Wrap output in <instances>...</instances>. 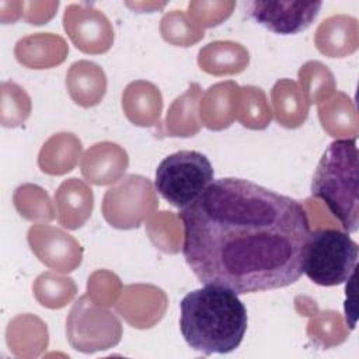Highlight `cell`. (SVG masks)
Returning <instances> with one entry per match:
<instances>
[{
  "label": "cell",
  "mask_w": 359,
  "mask_h": 359,
  "mask_svg": "<svg viewBox=\"0 0 359 359\" xmlns=\"http://www.w3.org/2000/svg\"><path fill=\"white\" fill-rule=\"evenodd\" d=\"M87 66H88V62L86 60H81V62H76L69 74L80 79L76 80V79H72V77H67L69 80L66 81L69 84V88H70V95L73 97V100L83 105V107H91V105H95L100 102V100L102 98V95L100 93H105V76H101L93 81H87Z\"/></svg>",
  "instance_id": "8"
},
{
  "label": "cell",
  "mask_w": 359,
  "mask_h": 359,
  "mask_svg": "<svg viewBox=\"0 0 359 359\" xmlns=\"http://www.w3.org/2000/svg\"><path fill=\"white\" fill-rule=\"evenodd\" d=\"M65 29L74 45L91 53L105 52L112 42V29L107 17L88 4H70L65 13Z\"/></svg>",
  "instance_id": "7"
},
{
  "label": "cell",
  "mask_w": 359,
  "mask_h": 359,
  "mask_svg": "<svg viewBox=\"0 0 359 359\" xmlns=\"http://www.w3.org/2000/svg\"><path fill=\"white\" fill-rule=\"evenodd\" d=\"M311 194L327 205L344 231H358L359 164L356 137L338 139L330 143L317 164Z\"/></svg>",
  "instance_id": "3"
},
{
  "label": "cell",
  "mask_w": 359,
  "mask_h": 359,
  "mask_svg": "<svg viewBox=\"0 0 359 359\" xmlns=\"http://www.w3.org/2000/svg\"><path fill=\"white\" fill-rule=\"evenodd\" d=\"M359 247L349 233L317 229L309 233L303 250V273L320 286L345 283L355 273Z\"/></svg>",
  "instance_id": "4"
},
{
  "label": "cell",
  "mask_w": 359,
  "mask_h": 359,
  "mask_svg": "<svg viewBox=\"0 0 359 359\" xmlns=\"http://www.w3.org/2000/svg\"><path fill=\"white\" fill-rule=\"evenodd\" d=\"M182 254L202 285L247 294L286 287L303 275L310 220L304 206L250 180H213L180 210Z\"/></svg>",
  "instance_id": "1"
},
{
  "label": "cell",
  "mask_w": 359,
  "mask_h": 359,
  "mask_svg": "<svg viewBox=\"0 0 359 359\" xmlns=\"http://www.w3.org/2000/svg\"><path fill=\"white\" fill-rule=\"evenodd\" d=\"M321 1H245L247 15L279 35H294L307 29L317 18Z\"/></svg>",
  "instance_id": "6"
},
{
  "label": "cell",
  "mask_w": 359,
  "mask_h": 359,
  "mask_svg": "<svg viewBox=\"0 0 359 359\" xmlns=\"http://www.w3.org/2000/svg\"><path fill=\"white\" fill-rule=\"evenodd\" d=\"M213 180L212 163L203 153L180 150L160 161L154 187L168 203L182 209L195 202Z\"/></svg>",
  "instance_id": "5"
},
{
  "label": "cell",
  "mask_w": 359,
  "mask_h": 359,
  "mask_svg": "<svg viewBox=\"0 0 359 359\" xmlns=\"http://www.w3.org/2000/svg\"><path fill=\"white\" fill-rule=\"evenodd\" d=\"M180 313L185 342L203 355L236 351L248 325L247 309L238 294L220 285H203L185 294Z\"/></svg>",
  "instance_id": "2"
}]
</instances>
